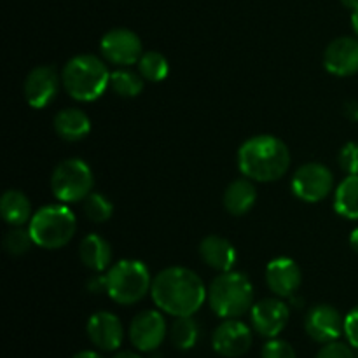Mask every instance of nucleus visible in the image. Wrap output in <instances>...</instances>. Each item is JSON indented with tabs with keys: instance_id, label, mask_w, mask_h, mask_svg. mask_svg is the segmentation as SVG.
Wrapping results in <instances>:
<instances>
[{
	"instance_id": "f257e3e1",
	"label": "nucleus",
	"mask_w": 358,
	"mask_h": 358,
	"mask_svg": "<svg viewBox=\"0 0 358 358\" xmlns=\"http://www.w3.org/2000/svg\"><path fill=\"white\" fill-rule=\"evenodd\" d=\"M154 304L170 317H192L208 299V289L192 269L171 266L152 280Z\"/></svg>"
},
{
	"instance_id": "f03ea898",
	"label": "nucleus",
	"mask_w": 358,
	"mask_h": 358,
	"mask_svg": "<svg viewBox=\"0 0 358 358\" xmlns=\"http://www.w3.org/2000/svg\"><path fill=\"white\" fill-rule=\"evenodd\" d=\"M238 168L254 182H276L289 171L290 150L273 135H257L241 143Z\"/></svg>"
},
{
	"instance_id": "7ed1b4c3",
	"label": "nucleus",
	"mask_w": 358,
	"mask_h": 358,
	"mask_svg": "<svg viewBox=\"0 0 358 358\" xmlns=\"http://www.w3.org/2000/svg\"><path fill=\"white\" fill-rule=\"evenodd\" d=\"M62 83L73 100L94 101L110 86V72L103 59L84 52L66 62L62 72Z\"/></svg>"
},
{
	"instance_id": "20e7f679",
	"label": "nucleus",
	"mask_w": 358,
	"mask_h": 358,
	"mask_svg": "<svg viewBox=\"0 0 358 358\" xmlns=\"http://www.w3.org/2000/svg\"><path fill=\"white\" fill-rule=\"evenodd\" d=\"M208 303L217 317L224 318V320L238 318L252 310L254 287L243 273H220L208 287Z\"/></svg>"
},
{
	"instance_id": "39448f33",
	"label": "nucleus",
	"mask_w": 358,
	"mask_h": 358,
	"mask_svg": "<svg viewBox=\"0 0 358 358\" xmlns=\"http://www.w3.org/2000/svg\"><path fill=\"white\" fill-rule=\"evenodd\" d=\"M28 229L37 247L45 248V250H58L70 243L76 234V213L65 203L45 205L31 215Z\"/></svg>"
},
{
	"instance_id": "423d86ee",
	"label": "nucleus",
	"mask_w": 358,
	"mask_h": 358,
	"mask_svg": "<svg viewBox=\"0 0 358 358\" xmlns=\"http://www.w3.org/2000/svg\"><path fill=\"white\" fill-rule=\"evenodd\" d=\"M149 268L136 259L115 262L107 271V296L122 306L142 301L152 287Z\"/></svg>"
},
{
	"instance_id": "0eeeda50",
	"label": "nucleus",
	"mask_w": 358,
	"mask_h": 358,
	"mask_svg": "<svg viewBox=\"0 0 358 358\" xmlns=\"http://www.w3.org/2000/svg\"><path fill=\"white\" fill-rule=\"evenodd\" d=\"M94 175L90 164L77 157L62 161L51 175V191L62 203L84 201L93 192Z\"/></svg>"
},
{
	"instance_id": "6e6552de",
	"label": "nucleus",
	"mask_w": 358,
	"mask_h": 358,
	"mask_svg": "<svg viewBox=\"0 0 358 358\" xmlns=\"http://www.w3.org/2000/svg\"><path fill=\"white\" fill-rule=\"evenodd\" d=\"M290 187L296 198L304 203H318L334 189V175L325 164L306 163L294 173Z\"/></svg>"
},
{
	"instance_id": "1a4fd4ad",
	"label": "nucleus",
	"mask_w": 358,
	"mask_h": 358,
	"mask_svg": "<svg viewBox=\"0 0 358 358\" xmlns=\"http://www.w3.org/2000/svg\"><path fill=\"white\" fill-rule=\"evenodd\" d=\"M101 55L107 62L119 66L138 65L143 55L142 41L138 35L128 28H112L101 37Z\"/></svg>"
},
{
	"instance_id": "9d476101",
	"label": "nucleus",
	"mask_w": 358,
	"mask_h": 358,
	"mask_svg": "<svg viewBox=\"0 0 358 358\" xmlns=\"http://www.w3.org/2000/svg\"><path fill=\"white\" fill-rule=\"evenodd\" d=\"M166 320L156 310H145L129 324V341L138 352H156L166 339Z\"/></svg>"
},
{
	"instance_id": "9b49d317",
	"label": "nucleus",
	"mask_w": 358,
	"mask_h": 358,
	"mask_svg": "<svg viewBox=\"0 0 358 358\" xmlns=\"http://www.w3.org/2000/svg\"><path fill=\"white\" fill-rule=\"evenodd\" d=\"M290 318V308L280 297L259 301L250 310L252 327L262 338L273 339L283 332Z\"/></svg>"
},
{
	"instance_id": "f8f14e48",
	"label": "nucleus",
	"mask_w": 358,
	"mask_h": 358,
	"mask_svg": "<svg viewBox=\"0 0 358 358\" xmlns=\"http://www.w3.org/2000/svg\"><path fill=\"white\" fill-rule=\"evenodd\" d=\"M62 76L56 72L55 66L42 65L35 66L24 79V98L28 105L34 108H44L55 101L58 96Z\"/></svg>"
},
{
	"instance_id": "ddd939ff",
	"label": "nucleus",
	"mask_w": 358,
	"mask_h": 358,
	"mask_svg": "<svg viewBox=\"0 0 358 358\" xmlns=\"http://www.w3.org/2000/svg\"><path fill=\"white\" fill-rule=\"evenodd\" d=\"M212 346L220 357H243L252 346V331L236 318H227L213 331Z\"/></svg>"
},
{
	"instance_id": "4468645a",
	"label": "nucleus",
	"mask_w": 358,
	"mask_h": 358,
	"mask_svg": "<svg viewBox=\"0 0 358 358\" xmlns=\"http://www.w3.org/2000/svg\"><path fill=\"white\" fill-rule=\"evenodd\" d=\"M304 329L313 341L325 345L341 338L345 332V318L331 304H317L308 311Z\"/></svg>"
},
{
	"instance_id": "2eb2a0df",
	"label": "nucleus",
	"mask_w": 358,
	"mask_h": 358,
	"mask_svg": "<svg viewBox=\"0 0 358 358\" xmlns=\"http://www.w3.org/2000/svg\"><path fill=\"white\" fill-rule=\"evenodd\" d=\"M86 332L90 341L101 352H115L124 339V327L110 311H96L91 315Z\"/></svg>"
},
{
	"instance_id": "dca6fc26",
	"label": "nucleus",
	"mask_w": 358,
	"mask_h": 358,
	"mask_svg": "<svg viewBox=\"0 0 358 358\" xmlns=\"http://www.w3.org/2000/svg\"><path fill=\"white\" fill-rule=\"evenodd\" d=\"M266 283L276 297H294L303 283V273L290 257H276L266 268Z\"/></svg>"
},
{
	"instance_id": "f3484780",
	"label": "nucleus",
	"mask_w": 358,
	"mask_h": 358,
	"mask_svg": "<svg viewBox=\"0 0 358 358\" xmlns=\"http://www.w3.org/2000/svg\"><path fill=\"white\" fill-rule=\"evenodd\" d=\"M324 66L338 77H350L358 72V37H338L325 48Z\"/></svg>"
},
{
	"instance_id": "a211bd4d",
	"label": "nucleus",
	"mask_w": 358,
	"mask_h": 358,
	"mask_svg": "<svg viewBox=\"0 0 358 358\" xmlns=\"http://www.w3.org/2000/svg\"><path fill=\"white\" fill-rule=\"evenodd\" d=\"M199 257L215 271L226 273L233 271L238 254L229 240L217 236V234H210V236L203 238L201 243H199Z\"/></svg>"
},
{
	"instance_id": "6ab92c4d",
	"label": "nucleus",
	"mask_w": 358,
	"mask_h": 358,
	"mask_svg": "<svg viewBox=\"0 0 358 358\" xmlns=\"http://www.w3.org/2000/svg\"><path fill=\"white\" fill-rule=\"evenodd\" d=\"M255 201H257V189H255L254 180L247 177L233 180L224 191V208L234 217L250 212Z\"/></svg>"
},
{
	"instance_id": "aec40b11",
	"label": "nucleus",
	"mask_w": 358,
	"mask_h": 358,
	"mask_svg": "<svg viewBox=\"0 0 358 358\" xmlns=\"http://www.w3.org/2000/svg\"><path fill=\"white\" fill-rule=\"evenodd\" d=\"M55 131L65 142H80L90 135L91 121L86 112L80 108H63L55 117Z\"/></svg>"
},
{
	"instance_id": "412c9836",
	"label": "nucleus",
	"mask_w": 358,
	"mask_h": 358,
	"mask_svg": "<svg viewBox=\"0 0 358 358\" xmlns=\"http://www.w3.org/2000/svg\"><path fill=\"white\" fill-rule=\"evenodd\" d=\"M79 257L80 262L86 266L87 269L94 273H101L105 269L110 268L112 262V247L105 238L100 234H87L79 247Z\"/></svg>"
},
{
	"instance_id": "4be33fe9",
	"label": "nucleus",
	"mask_w": 358,
	"mask_h": 358,
	"mask_svg": "<svg viewBox=\"0 0 358 358\" xmlns=\"http://www.w3.org/2000/svg\"><path fill=\"white\" fill-rule=\"evenodd\" d=\"M0 213L9 226H24L31 219V203L24 192L9 189L0 198Z\"/></svg>"
},
{
	"instance_id": "5701e85b",
	"label": "nucleus",
	"mask_w": 358,
	"mask_h": 358,
	"mask_svg": "<svg viewBox=\"0 0 358 358\" xmlns=\"http://www.w3.org/2000/svg\"><path fill=\"white\" fill-rule=\"evenodd\" d=\"M334 210L348 220H358V175H348L336 189Z\"/></svg>"
},
{
	"instance_id": "b1692460",
	"label": "nucleus",
	"mask_w": 358,
	"mask_h": 358,
	"mask_svg": "<svg viewBox=\"0 0 358 358\" xmlns=\"http://www.w3.org/2000/svg\"><path fill=\"white\" fill-rule=\"evenodd\" d=\"M199 339V325L192 317H177L170 327V341L177 350L194 348Z\"/></svg>"
},
{
	"instance_id": "393cba45",
	"label": "nucleus",
	"mask_w": 358,
	"mask_h": 358,
	"mask_svg": "<svg viewBox=\"0 0 358 358\" xmlns=\"http://www.w3.org/2000/svg\"><path fill=\"white\" fill-rule=\"evenodd\" d=\"M143 77L128 69H119L110 72V90L117 96L135 98L143 91Z\"/></svg>"
},
{
	"instance_id": "a878e982",
	"label": "nucleus",
	"mask_w": 358,
	"mask_h": 358,
	"mask_svg": "<svg viewBox=\"0 0 358 358\" xmlns=\"http://www.w3.org/2000/svg\"><path fill=\"white\" fill-rule=\"evenodd\" d=\"M138 73L149 83H161L170 73V63L159 51H147L138 62Z\"/></svg>"
},
{
	"instance_id": "bb28decb",
	"label": "nucleus",
	"mask_w": 358,
	"mask_h": 358,
	"mask_svg": "<svg viewBox=\"0 0 358 358\" xmlns=\"http://www.w3.org/2000/svg\"><path fill=\"white\" fill-rule=\"evenodd\" d=\"M84 215L91 220V222H107L114 213V205L107 196L100 194V192H91L86 199H84Z\"/></svg>"
},
{
	"instance_id": "cd10ccee",
	"label": "nucleus",
	"mask_w": 358,
	"mask_h": 358,
	"mask_svg": "<svg viewBox=\"0 0 358 358\" xmlns=\"http://www.w3.org/2000/svg\"><path fill=\"white\" fill-rule=\"evenodd\" d=\"M34 245L35 241L34 238H31L30 229H24L23 226L13 227V229L7 231L6 236H3V248H6L7 254L14 255V257L24 255Z\"/></svg>"
},
{
	"instance_id": "c85d7f7f",
	"label": "nucleus",
	"mask_w": 358,
	"mask_h": 358,
	"mask_svg": "<svg viewBox=\"0 0 358 358\" xmlns=\"http://www.w3.org/2000/svg\"><path fill=\"white\" fill-rule=\"evenodd\" d=\"M262 358H297L296 350L290 343L283 341V339H269L264 346H262Z\"/></svg>"
},
{
	"instance_id": "c756f323",
	"label": "nucleus",
	"mask_w": 358,
	"mask_h": 358,
	"mask_svg": "<svg viewBox=\"0 0 358 358\" xmlns=\"http://www.w3.org/2000/svg\"><path fill=\"white\" fill-rule=\"evenodd\" d=\"M338 163L348 175H358V143L348 142L339 150Z\"/></svg>"
},
{
	"instance_id": "7c9ffc66",
	"label": "nucleus",
	"mask_w": 358,
	"mask_h": 358,
	"mask_svg": "<svg viewBox=\"0 0 358 358\" xmlns=\"http://www.w3.org/2000/svg\"><path fill=\"white\" fill-rule=\"evenodd\" d=\"M352 348V345H346V343L336 339V341L325 343L320 352L317 353V358H355Z\"/></svg>"
},
{
	"instance_id": "2f4dec72",
	"label": "nucleus",
	"mask_w": 358,
	"mask_h": 358,
	"mask_svg": "<svg viewBox=\"0 0 358 358\" xmlns=\"http://www.w3.org/2000/svg\"><path fill=\"white\" fill-rule=\"evenodd\" d=\"M345 336L350 345L358 350V306L345 317Z\"/></svg>"
},
{
	"instance_id": "473e14b6",
	"label": "nucleus",
	"mask_w": 358,
	"mask_h": 358,
	"mask_svg": "<svg viewBox=\"0 0 358 358\" xmlns=\"http://www.w3.org/2000/svg\"><path fill=\"white\" fill-rule=\"evenodd\" d=\"M87 290L91 294H107V275H93L87 280Z\"/></svg>"
},
{
	"instance_id": "72a5a7b5",
	"label": "nucleus",
	"mask_w": 358,
	"mask_h": 358,
	"mask_svg": "<svg viewBox=\"0 0 358 358\" xmlns=\"http://www.w3.org/2000/svg\"><path fill=\"white\" fill-rule=\"evenodd\" d=\"M72 358H101V355H98L93 350H83V352L76 353Z\"/></svg>"
},
{
	"instance_id": "f704fd0d",
	"label": "nucleus",
	"mask_w": 358,
	"mask_h": 358,
	"mask_svg": "<svg viewBox=\"0 0 358 358\" xmlns=\"http://www.w3.org/2000/svg\"><path fill=\"white\" fill-rule=\"evenodd\" d=\"M350 245H352L353 250L358 254V227L357 229H353L352 234H350Z\"/></svg>"
},
{
	"instance_id": "c9c22d12",
	"label": "nucleus",
	"mask_w": 358,
	"mask_h": 358,
	"mask_svg": "<svg viewBox=\"0 0 358 358\" xmlns=\"http://www.w3.org/2000/svg\"><path fill=\"white\" fill-rule=\"evenodd\" d=\"M112 358H143V357H140L138 353H133V352H119Z\"/></svg>"
},
{
	"instance_id": "e433bc0d",
	"label": "nucleus",
	"mask_w": 358,
	"mask_h": 358,
	"mask_svg": "<svg viewBox=\"0 0 358 358\" xmlns=\"http://www.w3.org/2000/svg\"><path fill=\"white\" fill-rule=\"evenodd\" d=\"M352 24H353V30H355V34L358 37V7L355 10H352Z\"/></svg>"
},
{
	"instance_id": "4c0bfd02",
	"label": "nucleus",
	"mask_w": 358,
	"mask_h": 358,
	"mask_svg": "<svg viewBox=\"0 0 358 358\" xmlns=\"http://www.w3.org/2000/svg\"><path fill=\"white\" fill-rule=\"evenodd\" d=\"M341 3L346 7V9H352V10H355L358 7V0H341Z\"/></svg>"
}]
</instances>
